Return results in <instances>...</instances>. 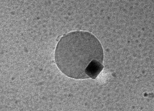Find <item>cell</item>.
Masks as SVG:
<instances>
[{
	"mask_svg": "<svg viewBox=\"0 0 154 111\" xmlns=\"http://www.w3.org/2000/svg\"><path fill=\"white\" fill-rule=\"evenodd\" d=\"M94 60L103 63L104 52L99 40L88 32L69 33L60 38L56 48L55 60L57 66L72 79H88L85 70Z\"/></svg>",
	"mask_w": 154,
	"mask_h": 111,
	"instance_id": "1",
	"label": "cell"
},
{
	"mask_svg": "<svg viewBox=\"0 0 154 111\" xmlns=\"http://www.w3.org/2000/svg\"><path fill=\"white\" fill-rule=\"evenodd\" d=\"M102 63V62L97 60H94L89 63L85 70V74L88 78L96 79L104 68Z\"/></svg>",
	"mask_w": 154,
	"mask_h": 111,
	"instance_id": "2",
	"label": "cell"
}]
</instances>
